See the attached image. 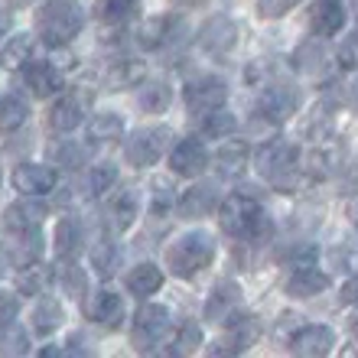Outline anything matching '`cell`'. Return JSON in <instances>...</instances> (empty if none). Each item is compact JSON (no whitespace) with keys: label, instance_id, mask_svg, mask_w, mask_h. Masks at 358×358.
<instances>
[{"label":"cell","instance_id":"1","mask_svg":"<svg viewBox=\"0 0 358 358\" xmlns=\"http://www.w3.org/2000/svg\"><path fill=\"white\" fill-rule=\"evenodd\" d=\"M218 228L238 241H261L271 235V218L251 192H231L218 202Z\"/></svg>","mask_w":358,"mask_h":358},{"label":"cell","instance_id":"2","mask_svg":"<svg viewBox=\"0 0 358 358\" xmlns=\"http://www.w3.org/2000/svg\"><path fill=\"white\" fill-rule=\"evenodd\" d=\"M255 166L257 176L264 179L271 189L277 192H290L300 179V147L283 137H273V141L261 143L255 150Z\"/></svg>","mask_w":358,"mask_h":358},{"label":"cell","instance_id":"3","mask_svg":"<svg viewBox=\"0 0 358 358\" xmlns=\"http://www.w3.org/2000/svg\"><path fill=\"white\" fill-rule=\"evenodd\" d=\"M82 27H85V10L76 0H46L36 13L39 39L52 49L69 46L82 33Z\"/></svg>","mask_w":358,"mask_h":358},{"label":"cell","instance_id":"4","mask_svg":"<svg viewBox=\"0 0 358 358\" xmlns=\"http://www.w3.org/2000/svg\"><path fill=\"white\" fill-rule=\"evenodd\" d=\"M212 261H215V241L206 231H186L166 248V267L179 280H192L199 273H206Z\"/></svg>","mask_w":358,"mask_h":358},{"label":"cell","instance_id":"5","mask_svg":"<svg viewBox=\"0 0 358 358\" xmlns=\"http://www.w3.org/2000/svg\"><path fill=\"white\" fill-rule=\"evenodd\" d=\"M173 147V131L170 127H141L131 137H124V160L134 170H147L153 163H160L163 153H170Z\"/></svg>","mask_w":358,"mask_h":358},{"label":"cell","instance_id":"6","mask_svg":"<svg viewBox=\"0 0 358 358\" xmlns=\"http://www.w3.org/2000/svg\"><path fill=\"white\" fill-rule=\"evenodd\" d=\"M166 336H170V310L160 303H143L131 320V345L147 355L160 349Z\"/></svg>","mask_w":358,"mask_h":358},{"label":"cell","instance_id":"7","mask_svg":"<svg viewBox=\"0 0 358 358\" xmlns=\"http://www.w3.org/2000/svg\"><path fill=\"white\" fill-rule=\"evenodd\" d=\"M303 94L300 88H293L290 82H271L257 92L255 98V114L264 117L267 124H287L293 114L300 111Z\"/></svg>","mask_w":358,"mask_h":358},{"label":"cell","instance_id":"8","mask_svg":"<svg viewBox=\"0 0 358 358\" xmlns=\"http://www.w3.org/2000/svg\"><path fill=\"white\" fill-rule=\"evenodd\" d=\"M225 101H228V85L225 78L218 76H199L192 82H186V88H182L186 114L196 117V121H202L206 114L218 111V108H225Z\"/></svg>","mask_w":358,"mask_h":358},{"label":"cell","instance_id":"9","mask_svg":"<svg viewBox=\"0 0 358 358\" xmlns=\"http://www.w3.org/2000/svg\"><path fill=\"white\" fill-rule=\"evenodd\" d=\"M182 36H186V23L176 13H157V17L141 20V27H137V43L147 52H160V49L176 46Z\"/></svg>","mask_w":358,"mask_h":358},{"label":"cell","instance_id":"10","mask_svg":"<svg viewBox=\"0 0 358 358\" xmlns=\"http://www.w3.org/2000/svg\"><path fill=\"white\" fill-rule=\"evenodd\" d=\"M88 92H59V98L49 104V114H46V124L52 134H72L76 127L85 124V114H88Z\"/></svg>","mask_w":358,"mask_h":358},{"label":"cell","instance_id":"11","mask_svg":"<svg viewBox=\"0 0 358 358\" xmlns=\"http://www.w3.org/2000/svg\"><path fill=\"white\" fill-rule=\"evenodd\" d=\"M10 182H13L20 196L39 199L59 186V170L46 166V163H17L13 173H10Z\"/></svg>","mask_w":358,"mask_h":358},{"label":"cell","instance_id":"12","mask_svg":"<svg viewBox=\"0 0 358 358\" xmlns=\"http://www.w3.org/2000/svg\"><path fill=\"white\" fill-rule=\"evenodd\" d=\"M261 332H264V326H261L257 316H238V320H228L225 332L218 336V342L212 345V352H218V355H238V352H248L251 345H257Z\"/></svg>","mask_w":358,"mask_h":358},{"label":"cell","instance_id":"13","mask_svg":"<svg viewBox=\"0 0 358 358\" xmlns=\"http://www.w3.org/2000/svg\"><path fill=\"white\" fill-rule=\"evenodd\" d=\"M238 39H241V29H238V23L231 17H225V13L206 20L202 29H199V46H202V52L218 56V59L228 56V52L238 46Z\"/></svg>","mask_w":358,"mask_h":358},{"label":"cell","instance_id":"14","mask_svg":"<svg viewBox=\"0 0 358 358\" xmlns=\"http://www.w3.org/2000/svg\"><path fill=\"white\" fill-rule=\"evenodd\" d=\"M241 303H245V290L238 287L235 280H218L215 287H212V293L206 296V320L208 322H228L235 320L238 310H241Z\"/></svg>","mask_w":358,"mask_h":358},{"label":"cell","instance_id":"15","mask_svg":"<svg viewBox=\"0 0 358 358\" xmlns=\"http://www.w3.org/2000/svg\"><path fill=\"white\" fill-rule=\"evenodd\" d=\"M208 166V150L206 143L199 137H186V141H173L170 147V170L176 176H186V179H196L202 176Z\"/></svg>","mask_w":358,"mask_h":358},{"label":"cell","instance_id":"16","mask_svg":"<svg viewBox=\"0 0 358 358\" xmlns=\"http://www.w3.org/2000/svg\"><path fill=\"white\" fill-rule=\"evenodd\" d=\"M85 316L101 326V329L114 332L124 326V316H127V306L114 290H98L94 296H85Z\"/></svg>","mask_w":358,"mask_h":358},{"label":"cell","instance_id":"17","mask_svg":"<svg viewBox=\"0 0 358 358\" xmlns=\"http://www.w3.org/2000/svg\"><path fill=\"white\" fill-rule=\"evenodd\" d=\"M329 283H332L329 273L320 271L316 261H313V264L290 267L287 280H283V293H287V296H296V300H310V296H316V293L329 290Z\"/></svg>","mask_w":358,"mask_h":358},{"label":"cell","instance_id":"18","mask_svg":"<svg viewBox=\"0 0 358 358\" xmlns=\"http://www.w3.org/2000/svg\"><path fill=\"white\" fill-rule=\"evenodd\" d=\"M248 163H251V143L228 137V141H222L215 157H212V170H215L218 179H238L245 176Z\"/></svg>","mask_w":358,"mask_h":358},{"label":"cell","instance_id":"19","mask_svg":"<svg viewBox=\"0 0 358 358\" xmlns=\"http://www.w3.org/2000/svg\"><path fill=\"white\" fill-rule=\"evenodd\" d=\"M336 349V332L329 326H303L300 332H293L290 352L300 358H322Z\"/></svg>","mask_w":358,"mask_h":358},{"label":"cell","instance_id":"20","mask_svg":"<svg viewBox=\"0 0 358 358\" xmlns=\"http://www.w3.org/2000/svg\"><path fill=\"white\" fill-rule=\"evenodd\" d=\"M20 72H23V85L33 98H56L62 92V72L52 62H33L29 59Z\"/></svg>","mask_w":358,"mask_h":358},{"label":"cell","instance_id":"21","mask_svg":"<svg viewBox=\"0 0 358 358\" xmlns=\"http://www.w3.org/2000/svg\"><path fill=\"white\" fill-rule=\"evenodd\" d=\"M46 218V206L43 202H29V196L23 202H13V206L3 208V228H7L13 238L27 235V231H36Z\"/></svg>","mask_w":358,"mask_h":358},{"label":"cell","instance_id":"22","mask_svg":"<svg viewBox=\"0 0 358 358\" xmlns=\"http://www.w3.org/2000/svg\"><path fill=\"white\" fill-rule=\"evenodd\" d=\"M342 23H345V7H342V0H316L310 7V29L320 39L336 36L342 29Z\"/></svg>","mask_w":358,"mask_h":358},{"label":"cell","instance_id":"23","mask_svg":"<svg viewBox=\"0 0 358 358\" xmlns=\"http://www.w3.org/2000/svg\"><path fill=\"white\" fill-rule=\"evenodd\" d=\"M85 137L92 147H114L124 141V117L117 111H101L85 124Z\"/></svg>","mask_w":358,"mask_h":358},{"label":"cell","instance_id":"24","mask_svg":"<svg viewBox=\"0 0 358 358\" xmlns=\"http://www.w3.org/2000/svg\"><path fill=\"white\" fill-rule=\"evenodd\" d=\"M82 241H85V228L82 222L72 215L59 218L56 231H52V251H56L59 261H76V255L82 251Z\"/></svg>","mask_w":358,"mask_h":358},{"label":"cell","instance_id":"25","mask_svg":"<svg viewBox=\"0 0 358 358\" xmlns=\"http://www.w3.org/2000/svg\"><path fill=\"white\" fill-rule=\"evenodd\" d=\"M66 322V310H62V303L56 300V296H46V293H39L36 306H33V313H29V329H33V336H52V332L59 329Z\"/></svg>","mask_w":358,"mask_h":358},{"label":"cell","instance_id":"26","mask_svg":"<svg viewBox=\"0 0 358 358\" xmlns=\"http://www.w3.org/2000/svg\"><path fill=\"white\" fill-rule=\"evenodd\" d=\"M179 215L182 218H206L212 215L218 208V192L215 186H208V182H196L192 189H186L182 196H179Z\"/></svg>","mask_w":358,"mask_h":358},{"label":"cell","instance_id":"27","mask_svg":"<svg viewBox=\"0 0 358 358\" xmlns=\"http://www.w3.org/2000/svg\"><path fill=\"white\" fill-rule=\"evenodd\" d=\"M163 283H166V277H163V271L157 264H137L134 271H127V277H124V287H127V293L131 296H137V300H150L153 293L163 290Z\"/></svg>","mask_w":358,"mask_h":358},{"label":"cell","instance_id":"28","mask_svg":"<svg viewBox=\"0 0 358 358\" xmlns=\"http://www.w3.org/2000/svg\"><path fill=\"white\" fill-rule=\"evenodd\" d=\"M137 212H141V206H137V196H134L131 189H124V192H117L114 199H108L104 218H108V225H111L114 235H124L127 228H134V222H137Z\"/></svg>","mask_w":358,"mask_h":358},{"label":"cell","instance_id":"29","mask_svg":"<svg viewBox=\"0 0 358 358\" xmlns=\"http://www.w3.org/2000/svg\"><path fill=\"white\" fill-rule=\"evenodd\" d=\"M143 62L141 59H131V56H124V59H114V62H108V69H104V88H111V92H121V88H134L137 82H143Z\"/></svg>","mask_w":358,"mask_h":358},{"label":"cell","instance_id":"30","mask_svg":"<svg viewBox=\"0 0 358 358\" xmlns=\"http://www.w3.org/2000/svg\"><path fill=\"white\" fill-rule=\"evenodd\" d=\"M141 13V0H98L94 3V20L101 27H127Z\"/></svg>","mask_w":358,"mask_h":358},{"label":"cell","instance_id":"31","mask_svg":"<svg viewBox=\"0 0 358 358\" xmlns=\"http://www.w3.org/2000/svg\"><path fill=\"white\" fill-rule=\"evenodd\" d=\"M173 104V88L170 82H163V78H153V82H143L137 88V108L147 114H166Z\"/></svg>","mask_w":358,"mask_h":358},{"label":"cell","instance_id":"32","mask_svg":"<svg viewBox=\"0 0 358 358\" xmlns=\"http://www.w3.org/2000/svg\"><path fill=\"white\" fill-rule=\"evenodd\" d=\"M33 52H36L33 36H29V33H17V36L7 39L3 49H0V66L7 69V72H20V69L33 59Z\"/></svg>","mask_w":358,"mask_h":358},{"label":"cell","instance_id":"33","mask_svg":"<svg viewBox=\"0 0 358 358\" xmlns=\"http://www.w3.org/2000/svg\"><path fill=\"white\" fill-rule=\"evenodd\" d=\"M27 121H29V104L20 94H3L0 98V134L10 137V134L23 131Z\"/></svg>","mask_w":358,"mask_h":358},{"label":"cell","instance_id":"34","mask_svg":"<svg viewBox=\"0 0 358 358\" xmlns=\"http://www.w3.org/2000/svg\"><path fill=\"white\" fill-rule=\"evenodd\" d=\"M49 287V271L36 261H29V264H20L17 271V293L20 296H39V293H46Z\"/></svg>","mask_w":358,"mask_h":358},{"label":"cell","instance_id":"35","mask_svg":"<svg viewBox=\"0 0 358 358\" xmlns=\"http://www.w3.org/2000/svg\"><path fill=\"white\" fill-rule=\"evenodd\" d=\"M114 182H117V166L114 163H98L85 173V192L92 199H108Z\"/></svg>","mask_w":358,"mask_h":358},{"label":"cell","instance_id":"36","mask_svg":"<svg viewBox=\"0 0 358 358\" xmlns=\"http://www.w3.org/2000/svg\"><path fill=\"white\" fill-rule=\"evenodd\" d=\"M326 62H329V52L322 43H303L293 56V66L306 72V76H316V72H326Z\"/></svg>","mask_w":358,"mask_h":358},{"label":"cell","instance_id":"37","mask_svg":"<svg viewBox=\"0 0 358 358\" xmlns=\"http://www.w3.org/2000/svg\"><path fill=\"white\" fill-rule=\"evenodd\" d=\"M92 267L101 273L104 280L114 277V273L121 271V248L114 245V241H98L92 251Z\"/></svg>","mask_w":358,"mask_h":358},{"label":"cell","instance_id":"38","mask_svg":"<svg viewBox=\"0 0 358 358\" xmlns=\"http://www.w3.org/2000/svg\"><path fill=\"white\" fill-rule=\"evenodd\" d=\"M59 283H62V290L72 296V300H85L88 296V273L76 264V261H62V271H59Z\"/></svg>","mask_w":358,"mask_h":358},{"label":"cell","instance_id":"39","mask_svg":"<svg viewBox=\"0 0 358 358\" xmlns=\"http://www.w3.org/2000/svg\"><path fill=\"white\" fill-rule=\"evenodd\" d=\"M173 342H170V352L173 355H192V352L202 345V332H199V322L186 320V322H179V329L170 332Z\"/></svg>","mask_w":358,"mask_h":358},{"label":"cell","instance_id":"40","mask_svg":"<svg viewBox=\"0 0 358 358\" xmlns=\"http://www.w3.org/2000/svg\"><path fill=\"white\" fill-rule=\"evenodd\" d=\"M49 160H52V166L56 170H78L82 166V160H85V150L78 147V143H52L49 147Z\"/></svg>","mask_w":358,"mask_h":358},{"label":"cell","instance_id":"41","mask_svg":"<svg viewBox=\"0 0 358 358\" xmlns=\"http://www.w3.org/2000/svg\"><path fill=\"white\" fill-rule=\"evenodd\" d=\"M199 131L206 134V137H225V134L235 131V117H231L225 108H218V111L206 114V117L199 121Z\"/></svg>","mask_w":358,"mask_h":358},{"label":"cell","instance_id":"42","mask_svg":"<svg viewBox=\"0 0 358 358\" xmlns=\"http://www.w3.org/2000/svg\"><path fill=\"white\" fill-rule=\"evenodd\" d=\"M336 62L342 69H349V72H358V29H352L349 36L342 39L339 52H336Z\"/></svg>","mask_w":358,"mask_h":358},{"label":"cell","instance_id":"43","mask_svg":"<svg viewBox=\"0 0 358 358\" xmlns=\"http://www.w3.org/2000/svg\"><path fill=\"white\" fill-rule=\"evenodd\" d=\"M303 0H257V17L261 20H280L293 7H300Z\"/></svg>","mask_w":358,"mask_h":358},{"label":"cell","instance_id":"44","mask_svg":"<svg viewBox=\"0 0 358 358\" xmlns=\"http://www.w3.org/2000/svg\"><path fill=\"white\" fill-rule=\"evenodd\" d=\"M17 313H20V300L13 296V293L0 290V332L7 329L13 320H17Z\"/></svg>","mask_w":358,"mask_h":358},{"label":"cell","instance_id":"45","mask_svg":"<svg viewBox=\"0 0 358 358\" xmlns=\"http://www.w3.org/2000/svg\"><path fill=\"white\" fill-rule=\"evenodd\" d=\"M339 303H345V306H358V273L345 277V283H342V290H339Z\"/></svg>","mask_w":358,"mask_h":358},{"label":"cell","instance_id":"46","mask_svg":"<svg viewBox=\"0 0 358 358\" xmlns=\"http://www.w3.org/2000/svg\"><path fill=\"white\" fill-rule=\"evenodd\" d=\"M7 336H10V342H0V349L3 352H27L29 349V339H27V332L23 329H10Z\"/></svg>","mask_w":358,"mask_h":358},{"label":"cell","instance_id":"47","mask_svg":"<svg viewBox=\"0 0 358 358\" xmlns=\"http://www.w3.org/2000/svg\"><path fill=\"white\" fill-rule=\"evenodd\" d=\"M10 264H13V251H7V248L0 245V277L10 271Z\"/></svg>","mask_w":358,"mask_h":358},{"label":"cell","instance_id":"48","mask_svg":"<svg viewBox=\"0 0 358 358\" xmlns=\"http://www.w3.org/2000/svg\"><path fill=\"white\" fill-rule=\"evenodd\" d=\"M10 27H13V17H10L7 10H0V39L10 33Z\"/></svg>","mask_w":358,"mask_h":358},{"label":"cell","instance_id":"49","mask_svg":"<svg viewBox=\"0 0 358 358\" xmlns=\"http://www.w3.org/2000/svg\"><path fill=\"white\" fill-rule=\"evenodd\" d=\"M173 3H176V7H202L206 0H173Z\"/></svg>","mask_w":358,"mask_h":358},{"label":"cell","instance_id":"50","mask_svg":"<svg viewBox=\"0 0 358 358\" xmlns=\"http://www.w3.org/2000/svg\"><path fill=\"white\" fill-rule=\"evenodd\" d=\"M349 332H352V336H355V339H358V313H355V316H352V320H349Z\"/></svg>","mask_w":358,"mask_h":358},{"label":"cell","instance_id":"51","mask_svg":"<svg viewBox=\"0 0 358 358\" xmlns=\"http://www.w3.org/2000/svg\"><path fill=\"white\" fill-rule=\"evenodd\" d=\"M10 7H29V3H33V0H7Z\"/></svg>","mask_w":358,"mask_h":358},{"label":"cell","instance_id":"52","mask_svg":"<svg viewBox=\"0 0 358 358\" xmlns=\"http://www.w3.org/2000/svg\"><path fill=\"white\" fill-rule=\"evenodd\" d=\"M352 104H355V111H358V82L352 85Z\"/></svg>","mask_w":358,"mask_h":358},{"label":"cell","instance_id":"53","mask_svg":"<svg viewBox=\"0 0 358 358\" xmlns=\"http://www.w3.org/2000/svg\"><path fill=\"white\" fill-rule=\"evenodd\" d=\"M352 218H355V228H358V202L352 206Z\"/></svg>","mask_w":358,"mask_h":358},{"label":"cell","instance_id":"54","mask_svg":"<svg viewBox=\"0 0 358 358\" xmlns=\"http://www.w3.org/2000/svg\"><path fill=\"white\" fill-rule=\"evenodd\" d=\"M355 17H358V0H355Z\"/></svg>","mask_w":358,"mask_h":358}]
</instances>
